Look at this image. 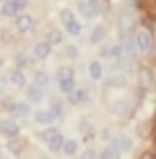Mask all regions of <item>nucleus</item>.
<instances>
[{
  "label": "nucleus",
  "mask_w": 156,
  "mask_h": 159,
  "mask_svg": "<svg viewBox=\"0 0 156 159\" xmlns=\"http://www.w3.org/2000/svg\"><path fill=\"white\" fill-rule=\"evenodd\" d=\"M45 41L50 43V46H59V43L63 41V34H61V32H57V30H52V32H48Z\"/></svg>",
  "instance_id": "21"
},
{
  "label": "nucleus",
  "mask_w": 156,
  "mask_h": 159,
  "mask_svg": "<svg viewBox=\"0 0 156 159\" xmlns=\"http://www.w3.org/2000/svg\"><path fill=\"white\" fill-rule=\"evenodd\" d=\"M88 5H91V7H93V11H95V16H97V14H100V11H102V2H100V0H88Z\"/></svg>",
  "instance_id": "30"
},
{
  "label": "nucleus",
  "mask_w": 156,
  "mask_h": 159,
  "mask_svg": "<svg viewBox=\"0 0 156 159\" xmlns=\"http://www.w3.org/2000/svg\"><path fill=\"white\" fill-rule=\"evenodd\" d=\"M57 132H59L57 127H48V129H43V132H41V139H43V141H48V139H50V136H54Z\"/></svg>",
  "instance_id": "28"
},
{
  "label": "nucleus",
  "mask_w": 156,
  "mask_h": 159,
  "mask_svg": "<svg viewBox=\"0 0 156 159\" xmlns=\"http://www.w3.org/2000/svg\"><path fill=\"white\" fill-rule=\"evenodd\" d=\"M104 39H106V27L104 25H95L93 32H91V43L100 46V43H104Z\"/></svg>",
  "instance_id": "14"
},
{
  "label": "nucleus",
  "mask_w": 156,
  "mask_h": 159,
  "mask_svg": "<svg viewBox=\"0 0 156 159\" xmlns=\"http://www.w3.org/2000/svg\"><path fill=\"white\" fill-rule=\"evenodd\" d=\"M120 48H122V57H127V59H133V52H136L133 34H122V37H120Z\"/></svg>",
  "instance_id": "5"
},
{
  "label": "nucleus",
  "mask_w": 156,
  "mask_h": 159,
  "mask_svg": "<svg viewBox=\"0 0 156 159\" xmlns=\"http://www.w3.org/2000/svg\"><path fill=\"white\" fill-rule=\"evenodd\" d=\"M88 73H91V80H95V82H100L102 80V73H104V68H102V61H91L88 64Z\"/></svg>",
  "instance_id": "16"
},
{
  "label": "nucleus",
  "mask_w": 156,
  "mask_h": 159,
  "mask_svg": "<svg viewBox=\"0 0 156 159\" xmlns=\"http://www.w3.org/2000/svg\"><path fill=\"white\" fill-rule=\"evenodd\" d=\"M18 132H20V127H18V123L14 118H2V120H0V134H2V136L14 139V136H18Z\"/></svg>",
  "instance_id": "4"
},
{
  "label": "nucleus",
  "mask_w": 156,
  "mask_h": 159,
  "mask_svg": "<svg viewBox=\"0 0 156 159\" xmlns=\"http://www.w3.org/2000/svg\"><path fill=\"white\" fill-rule=\"evenodd\" d=\"M73 18H75V14L70 11V9H63L61 11V20H63V23H68V20H73Z\"/></svg>",
  "instance_id": "31"
},
{
  "label": "nucleus",
  "mask_w": 156,
  "mask_h": 159,
  "mask_svg": "<svg viewBox=\"0 0 156 159\" xmlns=\"http://www.w3.org/2000/svg\"><path fill=\"white\" fill-rule=\"evenodd\" d=\"M61 152L66 155V157H73L79 152V143H77L75 139H63V148H61Z\"/></svg>",
  "instance_id": "15"
},
{
  "label": "nucleus",
  "mask_w": 156,
  "mask_h": 159,
  "mask_svg": "<svg viewBox=\"0 0 156 159\" xmlns=\"http://www.w3.org/2000/svg\"><path fill=\"white\" fill-rule=\"evenodd\" d=\"M63 139H66V136H63L61 132H57L54 136H50V139L45 141V143H48V150H50V152H61V148H63Z\"/></svg>",
  "instance_id": "12"
},
{
  "label": "nucleus",
  "mask_w": 156,
  "mask_h": 159,
  "mask_svg": "<svg viewBox=\"0 0 156 159\" xmlns=\"http://www.w3.org/2000/svg\"><path fill=\"white\" fill-rule=\"evenodd\" d=\"M25 89H27L30 102H41V100L45 98V89H41V86H36V84H30V86H25Z\"/></svg>",
  "instance_id": "11"
},
{
  "label": "nucleus",
  "mask_w": 156,
  "mask_h": 159,
  "mask_svg": "<svg viewBox=\"0 0 156 159\" xmlns=\"http://www.w3.org/2000/svg\"><path fill=\"white\" fill-rule=\"evenodd\" d=\"M16 61H18V68H25V66L32 64V57H27L25 52H20V55H16Z\"/></svg>",
  "instance_id": "25"
},
{
  "label": "nucleus",
  "mask_w": 156,
  "mask_h": 159,
  "mask_svg": "<svg viewBox=\"0 0 156 159\" xmlns=\"http://www.w3.org/2000/svg\"><path fill=\"white\" fill-rule=\"evenodd\" d=\"M7 109L11 111V116H18V118L32 116V109H30L27 102H7Z\"/></svg>",
  "instance_id": "6"
},
{
  "label": "nucleus",
  "mask_w": 156,
  "mask_h": 159,
  "mask_svg": "<svg viewBox=\"0 0 156 159\" xmlns=\"http://www.w3.org/2000/svg\"><path fill=\"white\" fill-rule=\"evenodd\" d=\"M79 14L84 18H93L95 16V11H93V7L88 5V0H82V2H79Z\"/></svg>",
  "instance_id": "20"
},
{
  "label": "nucleus",
  "mask_w": 156,
  "mask_h": 159,
  "mask_svg": "<svg viewBox=\"0 0 156 159\" xmlns=\"http://www.w3.org/2000/svg\"><path fill=\"white\" fill-rule=\"evenodd\" d=\"M82 159H97V150H84V152H82Z\"/></svg>",
  "instance_id": "29"
},
{
  "label": "nucleus",
  "mask_w": 156,
  "mask_h": 159,
  "mask_svg": "<svg viewBox=\"0 0 156 159\" xmlns=\"http://www.w3.org/2000/svg\"><path fill=\"white\" fill-rule=\"evenodd\" d=\"M0 66H2V59H0Z\"/></svg>",
  "instance_id": "33"
},
{
  "label": "nucleus",
  "mask_w": 156,
  "mask_h": 159,
  "mask_svg": "<svg viewBox=\"0 0 156 159\" xmlns=\"http://www.w3.org/2000/svg\"><path fill=\"white\" fill-rule=\"evenodd\" d=\"M111 148L116 150V152H120V155H122V152H129V150H131V139H129L127 134H118L116 139L111 141Z\"/></svg>",
  "instance_id": "7"
},
{
  "label": "nucleus",
  "mask_w": 156,
  "mask_h": 159,
  "mask_svg": "<svg viewBox=\"0 0 156 159\" xmlns=\"http://www.w3.org/2000/svg\"><path fill=\"white\" fill-rule=\"evenodd\" d=\"M100 57H104V59H113V46H109V43H100Z\"/></svg>",
  "instance_id": "24"
},
{
  "label": "nucleus",
  "mask_w": 156,
  "mask_h": 159,
  "mask_svg": "<svg viewBox=\"0 0 156 159\" xmlns=\"http://www.w3.org/2000/svg\"><path fill=\"white\" fill-rule=\"evenodd\" d=\"M48 82H50V77H48V73H43V70H39V73L34 75V84L41 86V89H45Z\"/></svg>",
  "instance_id": "22"
},
{
  "label": "nucleus",
  "mask_w": 156,
  "mask_h": 159,
  "mask_svg": "<svg viewBox=\"0 0 156 159\" xmlns=\"http://www.w3.org/2000/svg\"><path fill=\"white\" fill-rule=\"evenodd\" d=\"M143 159H147V157H143Z\"/></svg>",
  "instance_id": "34"
},
{
  "label": "nucleus",
  "mask_w": 156,
  "mask_h": 159,
  "mask_svg": "<svg viewBox=\"0 0 156 159\" xmlns=\"http://www.w3.org/2000/svg\"><path fill=\"white\" fill-rule=\"evenodd\" d=\"M9 82H11L14 86H18V89L27 86V77H25V73H23V68H14L11 75H9Z\"/></svg>",
  "instance_id": "13"
},
{
  "label": "nucleus",
  "mask_w": 156,
  "mask_h": 159,
  "mask_svg": "<svg viewBox=\"0 0 156 159\" xmlns=\"http://www.w3.org/2000/svg\"><path fill=\"white\" fill-rule=\"evenodd\" d=\"M50 111L54 114V118H57V120H61V118H63V107H61L59 102H52V105H50Z\"/></svg>",
  "instance_id": "26"
},
{
  "label": "nucleus",
  "mask_w": 156,
  "mask_h": 159,
  "mask_svg": "<svg viewBox=\"0 0 156 159\" xmlns=\"http://www.w3.org/2000/svg\"><path fill=\"white\" fill-rule=\"evenodd\" d=\"M32 25H34L32 16H27V14H18V16H16V30L18 32H30Z\"/></svg>",
  "instance_id": "10"
},
{
  "label": "nucleus",
  "mask_w": 156,
  "mask_h": 159,
  "mask_svg": "<svg viewBox=\"0 0 156 159\" xmlns=\"http://www.w3.org/2000/svg\"><path fill=\"white\" fill-rule=\"evenodd\" d=\"M133 43H136V50L138 52H143V55H147L152 50V34L147 32V30H136L133 32Z\"/></svg>",
  "instance_id": "2"
},
{
  "label": "nucleus",
  "mask_w": 156,
  "mask_h": 159,
  "mask_svg": "<svg viewBox=\"0 0 156 159\" xmlns=\"http://www.w3.org/2000/svg\"><path fill=\"white\" fill-rule=\"evenodd\" d=\"M32 52H34V57H36V59H48V57H50V52H52V46H50L48 41H39V43H34Z\"/></svg>",
  "instance_id": "8"
},
{
  "label": "nucleus",
  "mask_w": 156,
  "mask_h": 159,
  "mask_svg": "<svg viewBox=\"0 0 156 159\" xmlns=\"http://www.w3.org/2000/svg\"><path fill=\"white\" fill-rule=\"evenodd\" d=\"M106 86H124V75H113L106 82Z\"/></svg>",
  "instance_id": "27"
},
{
  "label": "nucleus",
  "mask_w": 156,
  "mask_h": 159,
  "mask_svg": "<svg viewBox=\"0 0 156 159\" xmlns=\"http://www.w3.org/2000/svg\"><path fill=\"white\" fill-rule=\"evenodd\" d=\"M7 150H9L11 155H20V150H23V141H20L18 136H14V139H9V143H7Z\"/></svg>",
  "instance_id": "19"
},
{
  "label": "nucleus",
  "mask_w": 156,
  "mask_h": 159,
  "mask_svg": "<svg viewBox=\"0 0 156 159\" xmlns=\"http://www.w3.org/2000/svg\"><path fill=\"white\" fill-rule=\"evenodd\" d=\"M32 116H34V120H36L39 125H52V123L57 120L54 114H52L50 109H39V111H34Z\"/></svg>",
  "instance_id": "9"
},
{
  "label": "nucleus",
  "mask_w": 156,
  "mask_h": 159,
  "mask_svg": "<svg viewBox=\"0 0 156 159\" xmlns=\"http://www.w3.org/2000/svg\"><path fill=\"white\" fill-rule=\"evenodd\" d=\"M5 89V77H0V91Z\"/></svg>",
  "instance_id": "32"
},
{
  "label": "nucleus",
  "mask_w": 156,
  "mask_h": 159,
  "mask_svg": "<svg viewBox=\"0 0 156 159\" xmlns=\"http://www.w3.org/2000/svg\"><path fill=\"white\" fill-rule=\"evenodd\" d=\"M86 96H88V93L84 91V89H75L73 93H68V102L73 105V107H77V105H82L84 100H86Z\"/></svg>",
  "instance_id": "17"
},
{
  "label": "nucleus",
  "mask_w": 156,
  "mask_h": 159,
  "mask_svg": "<svg viewBox=\"0 0 156 159\" xmlns=\"http://www.w3.org/2000/svg\"><path fill=\"white\" fill-rule=\"evenodd\" d=\"M97 159H120V152H116V150L109 146V148H104L102 152H97Z\"/></svg>",
  "instance_id": "23"
},
{
  "label": "nucleus",
  "mask_w": 156,
  "mask_h": 159,
  "mask_svg": "<svg viewBox=\"0 0 156 159\" xmlns=\"http://www.w3.org/2000/svg\"><path fill=\"white\" fill-rule=\"evenodd\" d=\"M25 7H27V0H7V2H2V7H0V14H2V16L16 18Z\"/></svg>",
  "instance_id": "3"
},
{
  "label": "nucleus",
  "mask_w": 156,
  "mask_h": 159,
  "mask_svg": "<svg viewBox=\"0 0 156 159\" xmlns=\"http://www.w3.org/2000/svg\"><path fill=\"white\" fill-rule=\"evenodd\" d=\"M57 84H59V91L61 93H73L77 89V84H75V75H73V70L70 68H59V73H57Z\"/></svg>",
  "instance_id": "1"
},
{
  "label": "nucleus",
  "mask_w": 156,
  "mask_h": 159,
  "mask_svg": "<svg viewBox=\"0 0 156 159\" xmlns=\"http://www.w3.org/2000/svg\"><path fill=\"white\" fill-rule=\"evenodd\" d=\"M66 25V32L68 34H73V37H77V34H82V23L77 18H73V20H68V23H63Z\"/></svg>",
  "instance_id": "18"
}]
</instances>
